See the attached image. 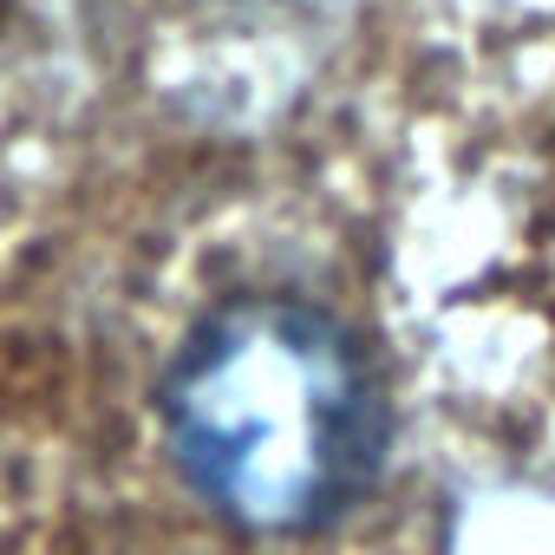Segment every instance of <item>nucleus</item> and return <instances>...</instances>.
<instances>
[{"label":"nucleus","mask_w":555,"mask_h":555,"mask_svg":"<svg viewBox=\"0 0 555 555\" xmlns=\"http://www.w3.org/2000/svg\"><path fill=\"white\" fill-rule=\"evenodd\" d=\"M157 412L183 483L255 535L334 522L386 444L366 360L334 314L295 295H242L203 314L157 386Z\"/></svg>","instance_id":"nucleus-1"}]
</instances>
